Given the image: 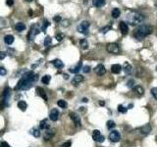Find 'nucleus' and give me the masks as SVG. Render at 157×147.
<instances>
[{"label": "nucleus", "instance_id": "48", "mask_svg": "<svg viewBox=\"0 0 157 147\" xmlns=\"http://www.w3.org/2000/svg\"><path fill=\"white\" fill-rule=\"evenodd\" d=\"M109 29H110V27H106V28H104V29H103V30H101V31H102L103 34H105V32H106V31H108Z\"/></svg>", "mask_w": 157, "mask_h": 147}, {"label": "nucleus", "instance_id": "33", "mask_svg": "<svg viewBox=\"0 0 157 147\" xmlns=\"http://www.w3.org/2000/svg\"><path fill=\"white\" fill-rule=\"evenodd\" d=\"M127 110H128L127 108L124 107L123 105H119V106H118V111H119L120 113H123V114H125V113H127Z\"/></svg>", "mask_w": 157, "mask_h": 147}, {"label": "nucleus", "instance_id": "12", "mask_svg": "<svg viewBox=\"0 0 157 147\" xmlns=\"http://www.w3.org/2000/svg\"><path fill=\"white\" fill-rule=\"evenodd\" d=\"M49 118H50V120H51L52 122H56L59 118L58 110H57V109H53V110L50 112V114H49Z\"/></svg>", "mask_w": 157, "mask_h": 147}, {"label": "nucleus", "instance_id": "5", "mask_svg": "<svg viewBox=\"0 0 157 147\" xmlns=\"http://www.w3.org/2000/svg\"><path fill=\"white\" fill-rule=\"evenodd\" d=\"M39 32H40V29H39L36 25L32 26V28L29 29V34H28V40H29V41H32Z\"/></svg>", "mask_w": 157, "mask_h": 147}, {"label": "nucleus", "instance_id": "4", "mask_svg": "<svg viewBox=\"0 0 157 147\" xmlns=\"http://www.w3.org/2000/svg\"><path fill=\"white\" fill-rule=\"evenodd\" d=\"M10 95H11V90L9 87H6L4 89V93H3V97H2V101H1V109L9 105V99Z\"/></svg>", "mask_w": 157, "mask_h": 147}, {"label": "nucleus", "instance_id": "30", "mask_svg": "<svg viewBox=\"0 0 157 147\" xmlns=\"http://www.w3.org/2000/svg\"><path fill=\"white\" fill-rule=\"evenodd\" d=\"M30 133H32L34 137L40 136V130H39L38 128H32V129H30Z\"/></svg>", "mask_w": 157, "mask_h": 147}, {"label": "nucleus", "instance_id": "3", "mask_svg": "<svg viewBox=\"0 0 157 147\" xmlns=\"http://www.w3.org/2000/svg\"><path fill=\"white\" fill-rule=\"evenodd\" d=\"M128 21L132 26H137L143 21V17L140 14H137V13H131L128 16Z\"/></svg>", "mask_w": 157, "mask_h": 147}, {"label": "nucleus", "instance_id": "52", "mask_svg": "<svg viewBox=\"0 0 157 147\" xmlns=\"http://www.w3.org/2000/svg\"><path fill=\"white\" fill-rule=\"evenodd\" d=\"M156 71H157V67H156Z\"/></svg>", "mask_w": 157, "mask_h": 147}, {"label": "nucleus", "instance_id": "25", "mask_svg": "<svg viewBox=\"0 0 157 147\" xmlns=\"http://www.w3.org/2000/svg\"><path fill=\"white\" fill-rule=\"evenodd\" d=\"M140 130L143 134H147V133H149L150 130H151V127L149 126V125H145V126H143V127L140 128Z\"/></svg>", "mask_w": 157, "mask_h": 147}, {"label": "nucleus", "instance_id": "1", "mask_svg": "<svg viewBox=\"0 0 157 147\" xmlns=\"http://www.w3.org/2000/svg\"><path fill=\"white\" fill-rule=\"evenodd\" d=\"M37 79H38V76L37 75L34 74V72H29L26 75H24L23 78L20 79L18 84L15 87V90H19V89H21V90H27V89L32 87L33 83L36 81Z\"/></svg>", "mask_w": 157, "mask_h": 147}, {"label": "nucleus", "instance_id": "37", "mask_svg": "<svg viewBox=\"0 0 157 147\" xmlns=\"http://www.w3.org/2000/svg\"><path fill=\"white\" fill-rule=\"evenodd\" d=\"M127 85H128V87L134 88L135 87V80H134V79H130V80L128 81Z\"/></svg>", "mask_w": 157, "mask_h": 147}, {"label": "nucleus", "instance_id": "17", "mask_svg": "<svg viewBox=\"0 0 157 147\" xmlns=\"http://www.w3.org/2000/svg\"><path fill=\"white\" fill-rule=\"evenodd\" d=\"M83 80V76H81V75H76V76L74 77L73 80H72V84H73V85H76V84H78V83H82Z\"/></svg>", "mask_w": 157, "mask_h": 147}, {"label": "nucleus", "instance_id": "32", "mask_svg": "<svg viewBox=\"0 0 157 147\" xmlns=\"http://www.w3.org/2000/svg\"><path fill=\"white\" fill-rule=\"evenodd\" d=\"M50 79H51V77L49 76V75H46V76H44L43 78H42V83H44V84H49V83H50Z\"/></svg>", "mask_w": 157, "mask_h": 147}, {"label": "nucleus", "instance_id": "41", "mask_svg": "<svg viewBox=\"0 0 157 147\" xmlns=\"http://www.w3.org/2000/svg\"><path fill=\"white\" fill-rule=\"evenodd\" d=\"M6 74H7L6 69L3 68V67H0V75H1V76H5Z\"/></svg>", "mask_w": 157, "mask_h": 147}, {"label": "nucleus", "instance_id": "51", "mask_svg": "<svg viewBox=\"0 0 157 147\" xmlns=\"http://www.w3.org/2000/svg\"><path fill=\"white\" fill-rule=\"evenodd\" d=\"M156 7H157V2H156Z\"/></svg>", "mask_w": 157, "mask_h": 147}, {"label": "nucleus", "instance_id": "31", "mask_svg": "<svg viewBox=\"0 0 157 147\" xmlns=\"http://www.w3.org/2000/svg\"><path fill=\"white\" fill-rule=\"evenodd\" d=\"M80 45H81V47H82V48L87 49L88 47V40H87V39H81V41H80Z\"/></svg>", "mask_w": 157, "mask_h": 147}, {"label": "nucleus", "instance_id": "27", "mask_svg": "<svg viewBox=\"0 0 157 147\" xmlns=\"http://www.w3.org/2000/svg\"><path fill=\"white\" fill-rule=\"evenodd\" d=\"M49 127H50V126L47 124L46 120L41 121V123H40V126H39V128H40V129H48Z\"/></svg>", "mask_w": 157, "mask_h": 147}, {"label": "nucleus", "instance_id": "43", "mask_svg": "<svg viewBox=\"0 0 157 147\" xmlns=\"http://www.w3.org/2000/svg\"><path fill=\"white\" fill-rule=\"evenodd\" d=\"M0 147H10V145L6 141H1L0 142Z\"/></svg>", "mask_w": 157, "mask_h": 147}, {"label": "nucleus", "instance_id": "16", "mask_svg": "<svg viewBox=\"0 0 157 147\" xmlns=\"http://www.w3.org/2000/svg\"><path fill=\"white\" fill-rule=\"evenodd\" d=\"M121 71H122V66H121V65H119V64H114V65H112L111 72H112L113 74L118 75V74L121 73Z\"/></svg>", "mask_w": 157, "mask_h": 147}, {"label": "nucleus", "instance_id": "19", "mask_svg": "<svg viewBox=\"0 0 157 147\" xmlns=\"http://www.w3.org/2000/svg\"><path fill=\"white\" fill-rule=\"evenodd\" d=\"M52 64H53V66L55 68L57 69H62L64 67V63L61 61V60H59V59H55L52 61Z\"/></svg>", "mask_w": 157, "mask_h": 147}, {"label": "nucleus", "instance_id": "18", "mask_svg": "<svg viewBox=\"0 0 157 147\" xmlns=\"http://www.w3.org/2000/svg\"><path fill=\"white\" fill-rule=\"evenodd\" d=\"M82 69H83V64H82V62H78V65H77L76 67H74V68H72L70 70V72L73 74H78Z\"/></svg>", "mask_w": 157, "mask_h": 147}, {"label": "nucleus", "instance_id": "6", "mask_svg": "<svg viewBox=\"0 0 157 147\" xmlns=\"http://www.w3.org/2000/svg\"><path fill=\"white\" fill-rule=\"evenodd\" d=\"M88 28H89V23H88V21H83V22H82L81 25L78 27V30L83 34H88Z\"/></svg>", "mask_w": 157, "mask_h": 147}, {"label": "nucleus", "instance_id": "36", "mask_svg": "<svg viewBox=\"0 0 157 147\" xmlns=\"http://www.w3.org/2000/svg\"><path fill=\"white\" fill-rule=\"evenodd\" d=\"M49 25H50V23H49V22H48V21H47V20H45V21H44L43 26H42V28H41V29L43 30L44 32L46 31V29H47V27H48Z\"/></svg>", "mask_w": 157, "mask_h": 147}, {"label": "nucleus", "instance_id": "13", "mask_svg": "<svg viewBox=\"0 0 157 147\" xmlns=\"http://www.w3.org/2000/svg\"><path fill=\"white\" fill-rule=\"evenodd\" d=\"M123 70H124V72H125L126 75H131V74L132 73V71H134L132 65H131L130 63H128V62H125V63H124Z\"/></svg>", "mask_w": 157, "mask_h": 147}, {"label": "nucleus", "instance_id": "45", "mask_svg": "<svg viewBox=\"0 0 157 147\" xmlns=\"http://www.w3.org/2000/svg\"><path fill=\"white\" fill-rule=\"evenodd\" d=\"M6 52H4V51H0V60H2V59H4L5 57H6Z\"/></svg>", "mask_w": 157, "mask_h": 147}, {"label": "nucleus", "instance_id": "50", "mask_svg": "<svg viewBox=\"0 0 157 147\" xmlns=\"http://www.w3.org/2000/svg\"><path fill=\"white\" fill-rule=\"evenodd\" d=\"M27 2H32V1H34V0H26Z\"/></svg>", "mask_w": 157, "mask_h": 147}, {"label": "nucleus", "instance_id": "11", "mask_svg": "<svg viewBox=\"0 0 157 147\" xmlns=\"http://www.w3.org/2000/svg\"><path fill=\"white\" fill-rule=\"evenodd\" d=\"M94 72L97 74L98 76H103V75H105V73H106V69H105V67H104L103 65L99 64V65H97V66L95 67Z\"/></svg>", "mask_w": 157, "mask_h": 147}, {"label": "nucleus", "instance_id": "47", "mask_svg": "<svg viewBox=\"0 0 157 147\" xmlns=\"http://www.w3.org/2000/svg\"><path fill=\"white\" fill-rule=\"evenodd\" d=\"M54 21L59 23V22L61 21V17H60V16H55V17H54Z\"/></svg>", "mask_w": 157, "mask_h": 147}, {"label": "nucleus", "instance_id": "26", "mask_svg": "<svg viewBox=\"0 0 157 147\" xmlns=\"http://www.w3.org/2000/svg\"><path fill=\"white\" fill-rule=\"evenodd\" d=\"M27 107H28V105H27V103L25 102V101H19V102H18V108H19L20 110L26 111V110H27Z\"/></svg>", "mask_w": 157, "mask_h": 147}, {"label": "nucleus", "instance_id": "2", "mask_svg": "<svg viewBox=\"0 0 157 147\" xmlns=\"http://www.w3.org/2000/svg\"><path fill=\"white\" fill-rule=\"evenodd\" d=\"M152 32V27L147 26V25H142L139 26L135 31H134V36L137 39V40H142L146 35L150 34Z\"/></svg>", "mask_w": 157, "mask_h": 147}, {"label": "nucleus", "instance_id": "46", "mask_svg": "<svg viewBox=\"0 0 157 147\" xmlns=\"http://www.w3.org/2000/svg\"><path fill=\"white\" fill-rule=\"evenodd\" d=\"M6 3H7V5H8V6H13V4H14V1H13V0H7V1H6Z\"/></svg>", "mask_w": 157, "mask_h": 147}, {"label": "nucleus", "instance_id": "35", "mask_svg": "<svg viewBox=\"0 0 157 147\" xmlns=\"http://www.w3.org/2000/svg\"><path fill=\"white\" fill-rule=\"evenodd\" d=\"M51 42H52V39H51V37H50V36H47L46 38L44 39V45H45V46H48V45H50V44H51Z\"/></svg>", "mask_w": 157, "mask_h": 147}, {"label": "nucleus", "instance_id": "10", "mask_svg": "<svg viewBox=\"0 0 157 147\" xmlns=\"http://www.w3.org/2000/svg\"><path fill=\"white\" fill-rule=\"evenodd\" d=\"M70 117H71V119L73 120L74 124H75L76 126H78V127L81 126V119H80V116H78V114H76V113H74V112H71L70 113Z\"/></svg>", "mask_w": 157, "mask_h": 147}, {"label": "nucleus", "instance_id": "23", "mask_svg": "<svg viewBox=\"0 0 157 147\" xmlns=\"http://www.w3.org/2000/svg\"><path fill=\"white\" fill-rule=\"evenodd\" d=\"M53 135H54V132H51L50 129H47V130L45 132V133H44V139H45V140H49V139L52 138Z\"/></svg>", "mask_w": 157, "mask_h": 147}, {"label": "nucleus", "instance_id": "40", "mask_svg": "<svg viewBox=\"0 0 157 147\" xmlns=\"http://www.w3.org/2000/svg\"><path fill=\"white\" fill-rule=\"evenodd\" d=\"M55 37H56V39H57L58 41H61V40L64 38V34H57Z\"/></svg>", "mask_w": 157, "mask_h": 147}, {"label": "nucleus", "instance_id": "9", "mask_svg": "<svg viewBox=\"0 0 157 147\" xmlns=\"http://www.w3.org/2000/svg\"><path fill=\"white\" fill-rule=\"evenodd\" d=\"M92 138L94 141H97V142H103L104 141V136L101 135L100 132L98 129H95L93 130L92 132Z\"/></svg>", "mask_w": 157, "mask_h": 147}, {"label": "nucleus", "instance_id": "21", "mask_svg": "<svg viewBox=\"0 0 157 147\" xmlns=\"http://www.w3.org/2000/svg\"><path fill=\"white\" fill-rule=\"evenodd\" d=\"M14 36L13 35H11V34H8V35H5V37H4V41H5V43H7V44H12L13 42H14Z\"/></svg>", "mask_w": 157, "mask_h": 147}, {"label": "nucleus", "instance_id": "7", "mask_svg": "<svg viewBox=\"0 0 157 147\" xmlns=\"http://www.w3.org/2000/svg\"><path fill=\"white\" fill-rule=\"evenodd\" d=\"M106 49L109 53H113V54H118L120 52V47L119 45L116 43H109L107 44L106 46Z\"/></svg>", "mask_w": 157, "mask_h": 147}, {"label": "nucleus", "instance_id": "39", "mask_svg": "<svg viewBox=\"0 0 157 147\" xmlns=\"http://www.w3.org/2000/svg\"><path fill=\"white\" fill-rule=\"evenodd\" d=\"M5 26H6V21H5V20H3L1 17H0V29L4 28Z\"/></svg>", "mask_w": 157, "mask_h": 147}, {"label": "nucleus", "instance_id": "8", "mask_svg": "<svg viewBox=\"0 0 157 147\" xmlns=\"http://www.w3.org/2000/svg\"><path fill=\"white\" fill-rule=\"evenodd\" d=\"M109 139H110L112 142L120 141V139H121V134H120V132H117V130H113V132H110V134H109Z\"/></svg>", "mask_w": 157, "mask_h": 147}, {"label": "nucleus", "instance_id": "38", "mask_svg": "<svg viewBox=\"0 0 157 147\" xmlns=\"http://www.w3.org/2000/svg\"><path fill=\"white\" fill-rule=\"evenodd\" d=\"M151 94H152V96L157 100V87L151 88Z\"/></svg>", "mask_w": 157, "mask_h": 147}, {"label": "nucleus", "instance_id": "42", "mask_svg": "<svg viewBox=\"0 0 157 147\" xmlns=\"http://www.w3.org/2000/svg\"><path fill=\"white\" fill-rule=\"evenodd\" d=\"M83 73H89V71H90V67L89 66H84L83 68Z\"/></svg>", "mask_w": 157, "mask_h": 147}, {"label": "nucleus", "instance_id": "34", "mask_svg": "<svg viewBox=\"0 0 157 147\" xmlns=\"http://www.w3.org/2000/svg\"><path fill=\"white\" fill-rule=\"evenodd\" d=\"M116 127V124L113 122V121H108L107 122V127L109 129H112L114 127Z\"/></svg>", "mask_w": 157, "mask_h": 147}, {"label": "nucleus", "instance_id": "28", "mask_svg": "<svg viewBox=\"0 0 157 147\" xmlns=\"http://www.w3.org/2000/svg\"><path fill=\"white\" fill-rule=\"evenodd\" d=\"M57 105H58L60 108H62V109H66V108H67V102H66L65 100H63V99H60V100H58Z\"/></svg>", "mask_w": 157, "mask_h": 147}, {"label": "nucleus", "instance_id": "15", "mask_svg": "<svg viewBox=\"0 0 157 147\" xmlns=\"http://www.w3.org/2000/svg\"><path fill=\"white\" fill-rule=\"evenodd\" d=\"M120 30H121V32H122L123 35H126L128 34V31H129V27H128V25L125 23V22H121L120 23Z\"/></svg>", "mask_w": 157, "mask_h": 147}, {"label": "nucleus", "instance_id": "22", "mask_svg": "<svg viewBox=\"0 0 157 147\" xmlns=\"http://www.w3.org/2000/svg\"><path fill=\"white\" fill-rule=\"evenodd\" d=\"M15 29H16L17 31H24L26 29V25L24 23H18L15 26Z\"/></svg>", "mask_w": 157, "mask_h": 147}, {"label": "nucleus", "instance_id": "49", "mask_svg": "<svg viewBox=\"0 0 157 147\" xmlns=\"http://www.w3.org/2000/svg\"><path fill=\"white\" fill-rule=\"evenodd\" d=\"M83 102H88V98H83V100H82Z\"/></svg>", "mask_w": 157, "mask_h": 147}, {"label": "nucleus", "instance_id": "24", "mask_svg": "<svg viewBox=\"0 0 157 147\" xmlns=\"http://www.w3.org/2000/svg\"><path fill=\"white\" fill-rule=\"evenodd\" d=\"M112 17L114 18V19H117V18H119L120 17V15H121V11H120V9H118V8H114V9L112 10Z\"/></svg>", "mask_w": 157, "mask_h": 147}, {"label": "nucleus", "instance_id": "20", "mask_svg": "<svg viewBox=\"0 0 157 147\" xmlns=\"http://www.w3.org/2000/svg\"><path fill=\"white\" fill-rule=\"evenodd\" d=\"M106 3V1L105 0H93L92 1V4L95 6V7H97V8H100V7H103L104 5Z\"/></svg>", "mask_w": 157, "mask_h": 147}, {"label": "nucleus", "instance_id": "14", "mask_svg": "<svg viewBox=\"0 0 157 147\" xmlns=\"http://www.w3.org/2000/svg\"><path fill=\"white\" fill-rule=\"evenodd\" d=\"M36 93H37V95H39L40 97L44 99L45 101H47V95H46V92H45V90H44L43 88L41 87H36Z\"/></svg>", "mask_w": 157, "mask_h": 147}, {"label": "nucleus", "instance_id": "44", "mask_svg": "<svg viewBox=\"0 0 157 147\" xmlns=\"http://www.w3.org/2000/svg\"><path fill=\"white\" fill-rule=\"evenodd\" d=\"M71 144H72V142L69 140V141H66L65 143H63L62 147H71Z\"/></svg>", "mask_w": 157, "mask_h": 147}, {"label": "nucleus", "instance_id": "29", "mask_svg": "<svg viewBox=\"0 0 157 147\" xmlns=\"http://www.w3.org/2000/svg\"><path fill=\"white\" fill-rule=\"evenodd\" d=\"M135 91H136L137 94H139V95H143L144 89H143V87H142L140 85H137V86H135Z\"/></svg>", "mask_w": 157, "mask_h": 147}]
</instances>
